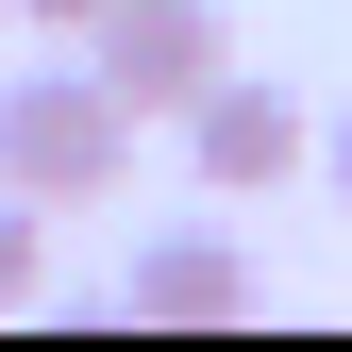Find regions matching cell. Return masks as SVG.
<instances>
[{"label":"cell","mask_w":352,"mask_h":352,"mask_svg":"<svg viewBox=\"0 0 352 352\" xmlns=\"http://www.w3.org/2000/svg\"><path fill=\"white\" fill-rule=\"evenodd\" d=\"M118 302H135V319H252V302H269V269H252L218 218H168V235H135Z\"/></svg>","instance_id":"obj_4"},{"label":"cell","mask_w":352,"mask_h":352,"mask_svg":"<svg viewBox=\"0 0 352 352\" xmlns=\"http://www.w3.org/2000/svg\"><path fill=\"white\" fill-rule=\"evenodd\" d=\"M84 67L118 84V101H135V135L151 118H185L218 67H235V17H218V0H101V17H84Z\"/></svg>","instance_id":"obj_2"},{"label":"cell","mask_w":352,"mask_h":352,"mask_svg":"<svg viewBox=\"0 0 352 352\" xmlns=\"http://www.w3.org/2000/svg\"><path fill=\"white\" fill-rule=\"evenodd\" d=\"M0 34H17V17H0Z\"/></svg>","instance_id":"obj_8"},{"label":"cell","mask_w":352,"mask_h":352,"mask_svg":"<svg viewBox=\"0 0 352 352\" xmlns=\"http://www.w3.org/2000/svg\"><path fill=\"white\" fill-rule=\"evenodd\" d=\"M0 185L51 201V218L118 201V185H135V101H118L84 51L67 67H0Z\"/></svg>","instance_id":"obj_1"},{"label":"cell","mask_w":352,"mask_h":352,"mask_svg":"<svg viewBox=\"0 0 352 352\" xmlns=\"http://www.w3.org/2000/svg\"><path fill=\"white\" fill-rule=\"evenodd\" d=\"M319 168H336V201H352V101H336V135H319Z\"/></svg>","instance_id":"obj_7"},{"label":"cell","mask_w":352,"mask_h":352,"mask_svg":"<svg viewBox=\"0 0 352 352\" xmlns=\"http://www.w3.org/2000/svg\"><path fill=\"white\" fill-rule=\"evenodd\" d=\"M0 17H17V34H67V51H84V17H101V0H0Z\"/></svg>","instance_id":"obj_6"},{"label":"cell","mask_w":352,"mask_h":352,"mask_svg":"<svg viewBox=\"0 0 352 352\" xmlns=\"http://www.w3.org/2000/svg\"><path fill=\"white\" fill-rule=\"evenodd\" d=\"M34 285H51V201H17V185H0V319H17Z\"/></svg>","instance_id":"obj_5"},{"label":"cell","mask_w":352,"mask_h":352,"mask_svg":"<svg viewBox=\"0 0 352 352\" xmlns=\"http://www.w3.org/2000/svg\"><path fill=\"white\" fill-rule=\"evenodd\" d=\"M302 151H319V135H302V84L218 67L201 101H185V168H201L218 201H269V185H302Z\"/></svg>","instance_id":"obj_3"}]
</instances>
